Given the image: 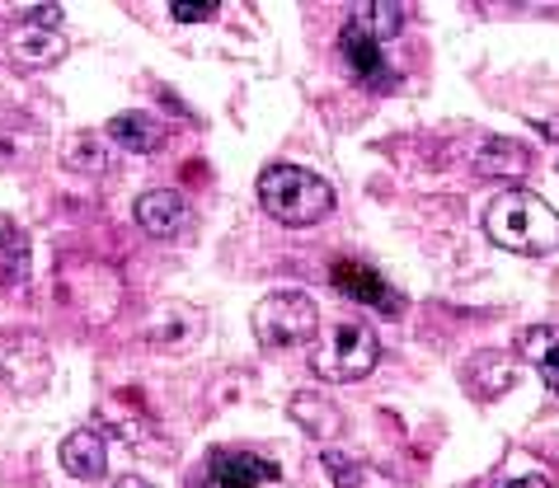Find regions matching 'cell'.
<instances>
[{
    "label": "cell",
    "instance_id": "15",
    "mask_svg": "<svg viewBox=\"0 0 559 488\" xmlns=\"http://www.w3.org/2000/svg\"><path fill=\"white\" fill-rule=\"evenodd\" d=\"M362 28L371 38H395L400 28H405V5H385V0H377V5H367L362 10Z\"/></svg>",
    "mask_w": 559,
    "mask_h": 488
},
{
    "label": "cell",
    "instance_id": "4",
    "mask_svg": "<svg viewBox=\"0 0 559 488\" xmlns=\"http://www.w3.org/2000/svg\"><path fill=\"white\" fill-rule=\"evenodd\" d=\"M320 329V310L306 291H273L254 306V338L263 348H292Z\"/></svg>",
    "mask_w": 559,
    "mask_h": 488
},
{
    "label": "cell",
    "instance_id": "1",
    "mask_svg": "<svg viewBox=\"0 0 559 488\" xmlns=\"http://www.w3.org/2000/svg\"><path fill=\"white\" fill-rule=\"evenodd\" d=\"M485 235L508 254L540 259L559 249V212L546 198L526 193V188H508L485 207Z\"/></svg>",
    "mask_w": 559,
    "mask_h": 488
},
{
    "label": "cell",
    "instance_id": "16",
    "mask_svg": "<svg viewBox=\"0 0 559 488\" xmlns=\"http://www.w3.org/2000/svg\"><path fill=\"white\" fill-rule=\"evenodd\" d=\"M320 461H324V469H330V479H334L338 488H357V484H362V475H357V465L348 461L344 451H324Z\"/></svg>",
    "mask_w": 559,
    "mask_h": 488
},
{
    "label": "cell",
    "instance_id": "7",
    "mask_svg": "<svg viewBox=\"0 0 559 488\" xmlns=\"http://www.w3.org/2000/svg\"><path fill=\"white\" fill-rule=\"evenodd\" d=\"M330 277H334V287L344 291L348 301H357V306H377V310H385V314H400V310H405V301H400V296L381 282V273H371L367 263L338 259V263L330 267Z\"/></svg>",
    "mask_w": 559,
    "mask_h": 488
},
{
    "label": "cell",
    "instance_id": "6",
    "mask_svg": "<svg viewBox=\"0 0 559 488\" xmlns=\"http://www.w3.org/2000/svg\"><path fill=\"white\" fill-rule=\"evenodd\" d=\"M338 52H344L348 71H353L362 85H371V90H391V85H395V75L385 71L381 43L367 34L362 20H348V24H344V34H338Z\"/></svg>",
    "mask_w": 559,
    "mask_h": 488
},
{
    "label": "cell",
    "instance_id": "2",
    "mask_svg": "<svg viewBox=\"0 0 559 488\" xmlns=\"http://www.w3.org/2000/svg\"><path fill=\"white\" fill-rule=\"evenodd\" d=\"M259 207L283 226H316L334 212V188L316 169L273 165L259 175Z\"/></svg>",
    "mask_w": 559,
    "mask_h": 488
},
{
    "label": "cell",
    "instance_id": "11",
    "mask_svg": "<svg viewBox=\"0 0 559 488\" xmlns=\"http://www.w3.org/2000/svg\"><path fill=\"white\" fill-rule=\"evenodd\" d=\"M108 141L122 151H132V155H151V151H160L165 128H160V118L142 114V108H128V114L108 118Z\"/></svg>",
    "mask_w": 559,
    "mask_h": 488
},
{
    "label": "cell",
    "instance_id": "18",
    "mask_svg": "<svg viewBox=\"0 0 559 488\" xmlns=\"http://www.w3.org/2000/svg\"><path fill=\"white\" fill-rule=\"evenodd\" d=\"M493 488H550L546 475H522V479H493Z\"/></svg>",
    "mask_w": 559,
    "mask_h": 488
},
{
    "label": "cell",
    "instance_id": "9",
    "mask_svg": "<svg viewBox=\"0 0 559 488\" xmlns=\"http://www.w3.org/2000/svg\"><path fill=\"white\" fill-rule=\"evenodd\" d=\"M61 469H67L71 479H81V484L104 479L108 475V442H104V432H95V428L71 432L67 442H61Z\"/></svg>",
    "mask_w": 559,
    "mask_h": 488
},
{
    "label": "cell",
    "instance_id": "10",
    "mask_svg": "<svg viewBox=\"0 0 559 488\" xmlns=\"http://www.w3.org/2000/svg\"><path fill=\"white\" fill-rule=\"evenodd\" d=\"M518 353L522 361L532 367L540 381H546V390L559 400V324H532L518 334Z\"/></svg>",
    "mask_w": 559,
    "mask_h": 488
},
{
    "label": "cell",
    "instance_id": "3",
    "mask_svg": "<svg viewBox=\"0 0 559 488\" xmlns=\"http://www.w3.org/2000/svg\"><path fill=\"white\" fill-rule=\"evenodd\" d=\"M377 361H381V343H377V334H371V324L338 320L330 329V338H324L316 348V357H310V371H316L320 381L348 385V381H362V376H371Z\"/></svg>",
    "mask_w": 559,
    "mask_h": 488
},
{
    "label": "cell",
    "instance_id": "8",
    "mask_svg": "<svg viewBox=\"0 0 559 488\" xmlns=\"http://www.w3.org/2000/svg\"><path fill=\"white\" fill-rule=\"evenodd\" d=\"M212 484L216 488H259V484H277L283 479V469L273 461H263L254 451H212Z\"/></svg>",
    "mask_w": 559,
    "mask_h": 488
},
{
    "label": "cell",
    "instance_id": "14",
    "mask_svg": "<svg viewBox=\"0 0 559 488\" xmlns=\"http://www.w3.org/2000/svg\"><path fill=\"white\" fill-rule=\"evenodd\" d=\"M14 52H20V61H28V67H52V61L61 57V28H43V24H28L14 34Z\"/></svg>",
    "mask_w": 559,
    "mask_h": 488
},
{
    "label": "cell",
    "instance_id": "5",
    "mask_svg": "<svg viewBox=\"0 0 559 488\" xmlns=\"http://www.w3.org/2000/svg\"><path fill=\"white\" fill-rule=\"evenodd\" d=\"M136 226H142L146 235H155V240H179L183 230H189L193 212L189 202H183L175 188H151V193L136 198Z\"/></svg>",
    "mask_w": 559,
    "mask_h": 488
},
{
    "label": "cell",
    "instance_id": "13",
    "mask_svg": "<svg viewBox=\"0 0 559 488\" xmlns=\"http://www.w3.org/2000/svg\"><path fill=\"white\" fill-rule=\"evenodd\" d=\"M0 277L10 282V291L28 287V235L0 216Z\"/></svg>",
    "mask_w": 559,
    "mask_h": 488
},
{
    "label": "cell",
    "instance_id": "17",
    "mask_svg": "<svg viewBox=\"0 0 559 488\" xmlns=\"http://www.w3.org/2000/svg\"><path fill=\"white\" fill-rule=\"evenodd\" d=\"M169 14L183 20V24H198V20H212V14H216V0H175Z\"/></svg>",
    "mask_w": 559,
    "mask_h": 488
},
{
    "label": "cell",
    "instance_id": "12",
    "mask_svg": "<svg viewBox=\"0 0 559 488\" xmlns=\"http://www.w3.org/2000/svg\"><path fill=\"white\" fill-rule=\"evenodd\" d=\"M526 165H532V151L512 136H485V146L475 151L479 175H522Z\"/></svg>",
    "mask_w": 559,
    "mask_h": 488
},
{
    "label": "cell",
    "instance_id": "19",
    "mask_svg": "<svg viewBox=\"0 0 559 488\" xmlns=\"http://www.w3.org/2000/svg\"><path fill=\"white\" fill-rule=\"evenodd\" d=\"M114 488H155V484H146V479H136V475H128V479H118Z\"/></svg>",
    "mask_w": 559,
    "mask_h": 488
}]
</instances>
